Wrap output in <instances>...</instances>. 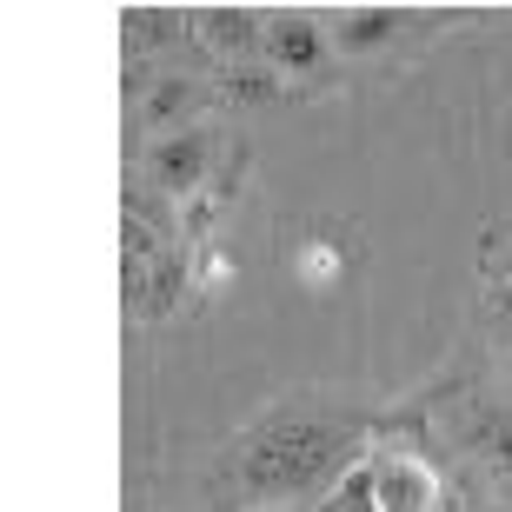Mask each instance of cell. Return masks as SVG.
Wrapping results in <instances>:
<instances>
[{
	"label": "cell",
	"instance_id": "obj_1",
	"mask_svg": "<svg viewBox=\"0 0 512 512\" xmlns=\"http://www.w3.org/2000/svg\"><path fill=\"white\" fill-rule=\"evenodd\" d=\"M346 453H353V426L293 406V413H273L266 426L240 439L233 479L253 506H286L306 493H333L346 479Z\"/></svg>",
	"mask_w": 512,
	"mask_h": 512
},
{
	"label": "cell",
	"instance_id": "obj_2",
	"mask_svg": "<svg viewBox=\"0 0 512 512\" xmlns=\"http://www.w3.org/2000/svg\"><path fill=\"white\" fill-rule=\"evenodd\" d=\"M147 180L160 193H193L207 180V133H167V140H153Z\"/></svg>",
	"mask_w": 512,
	"mask_h": 512
},
{
	"label": "cell",
	"instance_id": "obj_3",
	"mask_svg": "<svg viewBox=\"0 0 512 512\" xmlns=\"http://www.w3.org/2000/svg\"><path fill=\"white\" fill-rule=\"evenodd\" d=\"M266 54H273L280 74H313L326 60V40L306 14H280V20H266Z\"/></svg>",
	"mask_w": 512,
	"mask_h": 512
},
{
	"label": "cell",
	"instance_id": "obj_4",
	"mask_svg": "<svg viewBox=\"0 0 512 512\" xmlns=\"http://www.w3.org/2000/svg\"><path fill=\"white\" fill-rule=\"evenodd\" d=\"M380 512H439V486L419 459H380Z\"/></svg>",
	"mask_w": 512,
	"mask_h": 512
},
{
	"label": "cell",
	"instance_id": "obj_5",
	"mask_svg": "<svg viewBox=\"0 0 512 512\" xmlns=\"http://www.w3.org/2000/svg\"><path fill=\"white\" fill-rule=\"evenodd\" d=\"M193 34L207 40L213 54H253V47H266V27L253 7H200L193 14Z\"/></svg>",
	"mask_w": 512,
	"mask_h": 512
},
{
	"label": "cell",
	"instance_id": "obj_6",
	"mask_svg": "<svg viewBox=\"0 0 512 512\" xmlns=\"http://www.w3.org/2000/svg\"><path fill=\"white\" fill-rule=\"evenodd\" d=\"M193 107H200V87H193L187 74H160L147 87V100H140V120H147V127H173V120H187Z\"/></svg>",
	"mask_w": 512,
	"mask_h": 512
},
{
	"label": "cell",
	"instance_id": "obj_7",
	"mask_svg": "<svg viewBox=\"0 0 512 512\" xmlns=\"http://www.w3.org/2000/svg\"><path fill=\"white\" fill-rule=\"evenodd\" d=\"M120 20H127V47H133V54H147V47H160V40L180 34L193 14H173V7H127Z\"/></svg>",
	"mask_w": 512,
	"mask_h": 512
},
{
	"label": "cell",
	"instance_id": "obj_8",
	"mask_svg": "<svg viewBox=\"0 0 512 512\" xmlns=\"http://www.w3.org/2000/svg\"><path fill=\"white\" fill-rule=\"evenodd\" d=\"M473 453L486 459L493 473H512V406L479 413V426H473Z\"/></svg>",
	"mask_w": 512,
	"mask_h": 512
},
{
	"label": "cell",
	"instance_id": "obj_9",
	"mask_svg": "<svg viewBox=\"0 0 512 512\" xmlns=\"http://www.w3.org/2000/svg\"><path fill=\"white\" fill-rule=\"evenodd\" d=\"M393 34H399V14H393V7H360V14H346L340 47L366 54V47H380V40H393Z\"/></svg>",
	"mask_w": 512,
	"mask_h": 512
},
{
	"label": "cell",
	"instance_id": "obj_10",
	"mask_svg": "<svg viewBox=\"0 0 512 512\" xmlns=\"http://www.w3.org/2000/svg\"><path fill=\"white\" fill-rule=\"evenodd\" d=\"M180 286H187V260H180V253H167V260H160V273H153V286H147V300H140V320H167L173 300H180Z\"/></svg>",
	"mask_w": 512,
	"mask_h": 512
},
{
	"label": "cell",
	"instance_id": "obj_11",
	"mask_svg": "<svg viewBox=\"0 0 512 512\" xmlns=\"http://www.w3.org/2000/svg\"><path fill=\"white\" fill-rule=\"evenodd\" d=\"M220 94L233 100V107H266V100H280V80L273 74H253V67H240V74H227V87Z\"/></svg>",
	"mask_w": 512,
	"mask_h": 512
},
{
	"label": "cell",
	"instance_id": "obj_12",
	"mask_svg": "<svg viewBox=\"0 0 512 512\" xmlns=\"http://www.w3.org/2000/svg\"><path fill=\"white\" fill-rule=\"evenodd\" d=\"M273 512H293V506H273Z\"/></svg>",
	"mask_w": 512,
	"mask_h": 512
}]
</instances>
